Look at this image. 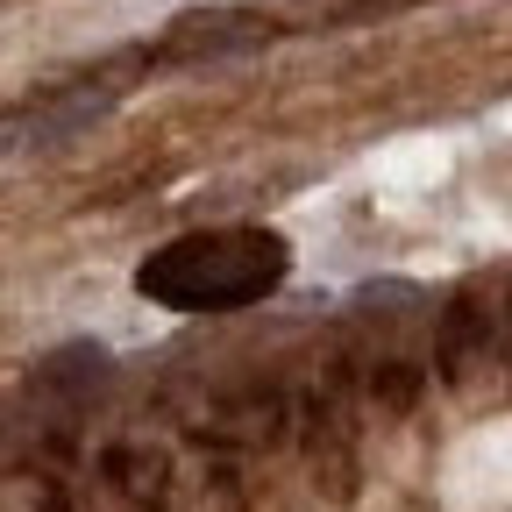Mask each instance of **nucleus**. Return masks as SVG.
Wrapping results in <instances>:
<instances>
[{
	"mask_svg": "<svg viewBox=\"0 0 512 512\" xmlns=\"http://www.w3.org/2000/svg\"><path fill=\"white\" fill-rule=\"evenodd\" d=\"M292 278V242L271 228H207L178 235L136 264V292L171 313H235L271 299Z\"/></svg>",
	"mask_w": 512,
	"mask_h": 512,
	"instance_id": "f257e3e1",
	"label": "nucleus"
},
{
	"mask_svg": "<svg viewBox=\"0 0 512 512\" xmlns=\"http://www.w3.org/2000/svg\"><path fill=\"white\" fill-rule=\"evenodd\" d=\"M107 107H114V93H72V100H50V107H36V114H22V121L0 128V150H50V143H64V136H79V128H93Z\"/></svg>",
	"mask_w": 512,
	"mask_h": 512,
	"instance_id": "f03ea898",
	"label": "nucleus"
}]
</instances>
